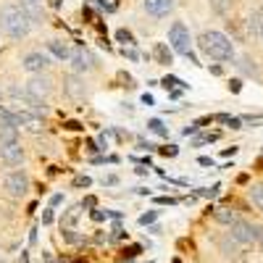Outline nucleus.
<instances>
[{"label":"nucleus","mask_w":263,"mask_h":263,"mask_svg":"<svg viewBox=\"0 0 263 263\" xmlns=\"http://www.w3.org/2000/svg\"><path fill=\"white\" fill-rule=\"evenodd\" d=\"M197 45H200V50L213 61H232L234 58L232 40L221 32H203L200 40H197Z\"/></svg>","instance_id":"obj_1"},{"label":"nucleus","mask_w":263,"mask_h":263,"mask_svg":"<svg viewBox=\"0 0 263 263\" xmlns=\"http://www.w3.org/2000/svg\"><path fill=\"white\" fill-rule=\"evenodd\" d=\"M0 29H3L8 37H13V40H21V37L29 34L32 21L21 13L18 6H3L0 8Z\"/></svg>","instance_id":"obj_2"},{"label":"nucleus","mask_w":263,"mask_h":263,"mask_svg":"<svg viewBox=\"0 0 263 263\" xmlns=\"http://www.w3.org/2000/svg\"><path fill=\"white\" fill-rule=\"evenodd\" d=\"M168 45L174 53L179 55H190L192 53V37H190V29L182 24V21H174L171 29H168Z\"/></svg>","instance_id":"obj_3"},{"label":"nucleus","mask_w":263,"mask_h":263,"mask_svg":"<svg viewBox=\"0 0 263 263\" xmlns=\"http://www.w3.org/2000/svg\"><path fill=\"white\" fill-rule=\"evenodd\" d=\"M27 92L37 100H45L50 92H53V79L45 77V74H34L29 82H27Z\"/></svg>","instance_id":"obj_4"},{"label":"nucleus","mask_w":263,"mask_h":263,"mask_svg":"<svg viewBox=\"0 0 263 263\" xmlns=\"http://www.w3.org/2000/svg\"><path fill=\"white\" fill-rule=\"evenodd\" d=\"M3 187L8 190L11 197H21V195L29 190V177H27L24 171H11L8 177H6V182H3Z\"/></svg>","instance_id":"obj_5"},{"label":"nucleus","mask_w":263,"mask_h":263,"mask_svg":"<svg viewBox=\"0 0 263 263\" xmlns=\"http://www.w3.org/2000/svg\"><path fill=\"white\" fill-rule=\"evenodd\" d=\"M21 66H24V71H29L32 77L34 74H42L50 66V58L45 53H27L24 61H21Z\"/></svg>","instance_id":"obj_6"},{"label":"nucleus","mask_w":263,"mask_h":263,"mask_svg":"<svg viewBox=\"0 0 263 263\" xmlns=\"http://www.w3.org/2000/svg\"><path fill=\"white\" fill-rule=\"evenodd\" d=\"M71 66H74V71H90L92 69V63H95V58H92V53L87 50L84 45H77L74 50H71Z\"/></svg>","instance_id":"obj_7"},{"label":"nucleus","mask_w":263,"mask_h":263,"mask_svg":"<svg viewBox=\"0 0 263 263\" xmlns=\"http://www.w3.org/2000/svg\"><path fill=\"white\" fill-rule=\"evenodd\" d=\"M232 239H237V242H242V245H250L255 239V227L237 218V221L232 224Z\"/></svg>","instance_id":"obj_8"},{"label":"nucleus","mask_w":263,"mask_h":263,"mask_svg":"<svg viewBox=\"0 0 263 263\" xmlns=\"http://www.w3.org/2000/svg\"><path fill=\"white\" fill-rule=\"evenodd\" d=\"M145 11L153 16V18H163L174 11V0H145Z\"/></svg>","instance_id":"obj_9"},{"label":"nucleus","mask_w":263,"mask_h":263,"mask_svg":"<svg viewBox=\"0 0 263 263\" xmlns=\"http://www.w3.org/2000/svg\"><path fill=\"white\" fill-rule=\"evenodd\" d=\"M0 161L8 163V166H16V163L24 161V150L18 147V142H13V145H0Z\"/></svg>","instance_id":"obj_10"},{"label":"nucleus","mask_w":263,"mask_h":263,"mask_svg":"<svg viewBox=\"0 0 263 263\" xmlns=\"http://www.w3.org/2000/svg\"><path fill=\"white\" fill-rule=\"evenodd\" d=\"M18 8H21V13L32 21V24L42 21V3H40V0H21Z\"/></svg>","instance_id":"obj_11"},{"label":"nucleus","mask_w":263,"mask_h":263,"mask_svg":"<svg viewBox=\"0 0 263 263\" xmlns=\"http://www.w3.org/2000/svg\"><path fill=\"white\" fill-rule=\"evenodd\" d=\"M16 140H18V126L0 121V145H13Z\"/></svg>","instance_id":"obj_12"},{"label":"nucleus","mask_w":263,"mask_h":263,"mask_svg":"<svg viewBox=\"0 0 263 263\" xmlns=\"http://www.w3.org/2000/svg\"><path fill=\"white\" fill-rule=\"evenodd\" d=\"M63 84H66V95H69V98H77V100L84 98V84H82L79 77H74V74H71V77H66Z\"/></svg>","instance_id":"obj_13"},{"label":"nucleus","mask_w":263,"mask_h":263,"mask_svg":"<svg viewBox=\"0 0 263 263\" xmlns=\"http://www.w3.org/2000/svg\"><path fill=\"white\" fill-rule=\"evenodd\" d=\"M48 50L58 58V61H66V58H71V50H69V45L66 42H61V40H50L48 42Z\"/></svg>","instance_id":"obj_14"},{"label":"nucleus","mask_w":263,"mask_h":263,"mask_svg":"<svg viewBox=\"0 0 263 263\" xmlns=\"http://www.w3.org/2000/svg\"><path fill=\"white\" fill-rule=\"evenodd\" d=\"M213 218H216L218 224H227V227H232V224L237 221L234 211H229V208H216V211H213Z\"/></svg>","instance_id":"obj_15"},{"label":"nucleus","mask_w":263,"mask_h":263,"mask_svg":"<svg viewBox=\"0 0 263 263\" xmlns=\"http://www.w3.org/2000/svg\"><path fill=\"white\" fill-rule=\"evenodd\" d=\"M147 132H153V135H158V137H168V126L161 119H150L147 121Z\"/></svg>","instance_id":"obj_16"},{"label":"nucleus","mask_w":263,"mask_h":263,"mask_svg":"<svg viewBox=\"0 0 263 263\" xmlns=\"http://www.w3.org/2000/svg\"><path fill=\"white\" fill-rule=\"evenodd\" d=\"M153 53H156V58H158L161 63H171V48H166L163 42H158V45L153 48Z\"/></svg>","instance_id":"obj_17"},{"label":"nucleus","mask_w":263,"mask_h":263,"mask_svg":"<svg viewBox=\"0 0 263 263\" xmlns=\"http://www.w3.org/2000/svg\"><path fill=\"white\" fill-rule=\"evenodd\" d=\"M77 218H79V205H74V208H69V211H66V216H63V221H61V224H63L66 229H71Z\"/></svg>","instance_id":"obj_18"},{"label":"nucleus","mask_w":263,"mask_h":263,"mask_svg":"<svg viewBox=\"0 0 263 263\" xmlns=\"http://www.w3.org/2000/svg\"><path fill=\"white\" fill-rule=\"evenodd\" d=\"M211 8L216 11V13H229V8H232V0H211Z\"/></svg>","instance_id":"obj_19"},{"label":"nucleus","mask_w":263,"mask_h":263,"mask_svg":"<svg viewBox=\"0 0 263 263\" xmlns=\"http://www.w3.org/2000/svg\"><path fill=\"white\" fill-rule=\"evenodd\" d=\"M161 84L166 87V90H171V92H174V90H177V87H187V84H184L182 79H177V77H166V79H163Z\"/></svg>","instance_id":"obj_20"},{"label":"nucleus","mask_w":263,"mask_h":263,"mask_svg":"<svg viewBox=\"0 0 263 263\" xmlns=\"http://www.w3.org/2000/svg\"><path fill=\"white\" fill-rule=\"evenodd\" d=\"M250 197H253V203L263 211V184H258V187H253L250 190Z\"/></svg>","instance_id":"obj_21"},{"label":"nucleus","mask_w":263,"mask_h":263,"mask_svg":"<svg viewBox=\"0 0 263 263\" xmlns=\"http://www.w3.org/2000/svg\"><path fill=\"white\" fill-rule=\"evenodd\" d=\"M156 218H158V211H147V213H142V216H140V224H142V227H147V224L156 221Z\"/></svg>","instance_id":"obj_22"},{"label":"nucleus","mask_w":263,"mask_h":263,"mask_svg":"<svg viewBox=\"0 0 263 263\" xmlns=\"http://www.w3.org/2000/svg\"><path fill=\"white\" fill-rule=\"evenodd\" d=\"M116 37H119L121 42H135V37H132V32H126V29H119V32H116Z\"/></svg>","instance_id":"obj_23"},{"label":"nucleus","mask_w":263,"mask_h":263,"mask_svg":"<svg viewBox=\"0 0 263 263\" xmlns=\"http://www.w3.org/2000/svg\"><path fill=\"white\" fill-rule=\"evenodd\" d=\"M218 190H221V187H218V184H213L211 190H200L197 195H203V197H216V195H218Z\"/></svg>","instance_id":"obj_24"},{"label":"nucleus","mask_w":263,"mask_h":263,"mask_svg":"<svg viewBox=\"0 0 263 263\" xmlns=\"http://www.w3.org/2000/svg\"><path fill=\"white\" fill-rule=\"evenodd\" d=\"M74 184H77V187H90V184H92V179H90V177H77V179H74Z\"/></svg>","instance_id":"obj_25"},{"label":"nucleus","mask_w":263,"mask_h":263,"mask_svg":"<svg viewBox=\"0 0 263 263\" xmlns=\"http://www.w3.org/2000/svg\"><path fill=\"white\" fill-rule=\"evenodd\" d=\"M63 237L69 239V242H79V234H74V229H66V232H63Z\"/></svg>","instance_id":"obj_26"},{"label":"nucleus","mask_w":263,"mask_h":263,"mask_svg":"<svg viewBox=\"0 0 263 263\" xmlns=\"http://www.w3.org/2000/svg\"><path fill=\"white\" fill-rule=\"evenodd\" d=\"M161 153H163V156H177V145H168V147H161Z\"/></svg>","instance_id":"obj_27"},{"label":"nucleus","mask_w":263,"mask_h":263,"mask_svg":"<svg viewBox=\"0 0 263 263\" xmlns=\"http://www.w3.org/2000/svg\"><path fill=\"white\" fill-rule=\"evenodd\" d=\"M42 224H53V211H50V208L42 213Z\"/></svg>","instance_id":"obj_28"},{"label":"nucleus","mask_w":263,"mask_h":263,"mask_svg":"<svg viewBox=\"0 0 263 263\" xmlns=\"http://www.w3.org/2000/svg\"><path fill=\"white\" fill-rule=\"evenodd\" d=\"M227 124H229L232 129H239V124H242V119H234V116H229V119H227Z\"/></svg>","instance_id":"obj_29"},{"label":"nucleus","mask_w":263,"mask_h":263,"mask_svg":"<svg viewBox=\"0 0 263 263\" xmlns=\"http://www.w3.org/2000/svg\"><path fill=\"white\" fill-rule=\"evenodd\" d=\"M255 239H258V245L263 250V227H255Z\"/></svg>","instance_id":"obj_30"},{"label":"nucleus","mask_w":263,"mask_h":263,"mask_svg":"<svg viewBox=\"0 0 263 263\" xmlns=\"http://www.w3.org/2000/svg\"><path fill=\"white\" fill-rule=\"evenodd\" d=\"M156 203H161V205H171V203H174V197H156Z\"/></svg>","instance_id":"obj_31"},{"label":"nucleus","mask_w":263,"mask_h":263,"mask_svg":"<svg viewBox=\"0 0 263 263\" xmlns=\"http://www.w3.org/2000/svg\"><path fill=\"white\" fill-rule=\"evenodd\" d=\"M105 216H108V213H103V211H92V218H95V221H103Z\"/></svg>","instance_id":"obj_32"},{"label":"nucleus","mask_w":263,"mask_h":263,"mask_svg":"<svg viewBox=\"0 0 263 263\" xmlns=\"http://www.w3.org/2000/svg\"><path fill=\"white\" fill-rule=\"evenodd\" d=\"M50 203H53V205H61V203H63V195H53Z\"/></svg>","instance_id":"obj_33"},{"label":"nucleus","mask_w":263,"mask_h":263,"mask_svg":"<svg viewBox=\"0 0 263 263\" xmlns=\"http://www.w3.org/2000/svg\"><path fill=\"white\" fill-rule=\"evenodd\" d=\"M195 132H197V126L192 124V126H184V137H190V135H195Z\"/></svg>","instance_id":"obj_34"},{"label":"nucleus","mask_w":263,"mask_h":263,"mask_svg":"<svg viewBox=\"0 0 263 263\" xmlns=\"http://www.w3.org/2000/svg\"><path fill=\"white\" fill-rule=\"evenodd\" d=\"M82 205H84V208H95V197H87V200H84Z\"/></svg>","instance_id":"obj_35"},{"label":"nucleus","mask_w":263,"mask_h":263,"mask_svg":"<svg viewBox=\"0 0 263 263\" xmlns=\"http://www.w3.org/2000/svg\"><path fill=\"white\" fill-rule=\"evenodd\" d=\"M197 161H200V166H213V161H211L208 156H203V158H197Z\"/></svg>","instance_id":"obj_36"},{"label":"nucleus","mask_w":263,"mask_h":263,"mask_svg":"<svg viewBox=\"0 0 263 263\" xmlns=\"http://www.w3.org/2000/svg\"><path fill=\"white\" fill-rule=\"evenodd\" d=\"M229 87H232V92H239V87H242V84H239V79H234Z\"/></svg>","instance_id":"obj_37"},{"label":"nucleus","mask_w":263,"mask_h":263,"mask_svg":"<svg viewBox=\"0 0 263 263\" xmlns=\"http://www.w3.org/2000/svg\"><path fill=\"white\" fill-rule=\"evenodd\" d=\"M116 182H119V179L114 177V174H111V177H105V179H103V184H116Z\"/></svg>","instance_id":"obj_38"},{"label":"nucleus","mask_w":263,"mask_h":263,"mask_svg":"<svg viewBox=\"0 0 263 263\" xmlns=\"http://www.w3.org/2000/svg\"><path fill=\"white\" fill-rule=\"evenodd\" d=\"M142 103H145V105H153V95L145 92V95H142Z\"/></svg>","instance_id":"obj_39"},{"label":"nucleus","mask_w":263,"mask_h":263,"mask_svg":"<svg viewBox=\"0 0 263 263\" xmlns=\"http://www.w3.org/2000/svg\"><path fill=\"white\" fill-rule=\"evenodd\" d=\"M18 263H29V258H27V253H21V258H18Z\"/></svg>","instance_id":"obj_40"},{"label":"nucleus","mask_w":263,"mask_h":263,"mask_svg":"<svg viewBox=\"0 0 263 263\" xmlns=\"http://www.w3.org/2000/svg\"><path fill=\"white\" fill-rule=\"evenodd\" d=\"M45 263H55V260H53V255H50V253H45Z\"/></svg>","instance_id":"obj_41"},{"label":"nucleus","mask_w":263,"mask_h":263,"mask_svg":"<svg viewBox=\"0 0 263 263\" xmlns=\"http://www.w3.org/2000/svg\"><path fill=\"white\" fill-rule=\"evenodd\" d=\"M258 34H260V40H263V21H260V27H258Z\"/></svg>","instance_id":"obj_42"},{"label":"nucleus","mask_w":263,"mask_h":263,"mask_svg":"<svg viewBox=\"0 0 263 263\" xmlns=\"http://www.w3.org/2000/svg\"><path fill=\"white\" fill-rule=\"evenodd\" d=\"M0 263H8V260H6V258H3V255H0Z\"/></svg>","instance_id":"obj_43"},{"label":"nucleus","mask_w":263,"mask_h":263,"mask_svg":"<svg viewBox=\"0 0 263 263\" xmlns=\"http://www.w3.org/2000/svg\"><path fill=\"white\" fill-rule=\"evenodd\" d=\"M0 98H3V90H0Z\"/></svg>","instance_id":"obj_44"}]
</instances>
